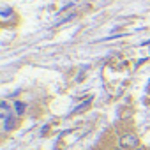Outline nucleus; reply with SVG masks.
<instances>
[{
  "mask_svg": "<svg viewBox=\"0 0 150 150\" xmlns=\"http://www.w3.org/2000/svg\"><path fill=\"white\" fill-rule=\"evenodd\" d=\"M138 145H139V141H138L136 134H124L120 138V146L122 148H136Z\"/></svg>",
  "mask_w": 150,
  "mask_h": 150,
  "instance_id": "1",
  "label": "nucleus"
},
{
  "mask_svg": "<svg viewBox=\"0 0 150 150\" xmlns=\"http://www.w3.org/2000/svg\"><path fill=\"white\" fill-rule=\"evenodd\" d=\"M14 106H16V110H18V113H23V108H25V106H23L21 103H16Z\"/></svg>",
  "mask_w": 150,
  "mask_h": 150,
  "instance_id": "2",
  "label": "nucleus"
}]
</instances>
